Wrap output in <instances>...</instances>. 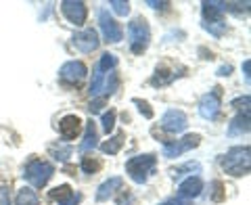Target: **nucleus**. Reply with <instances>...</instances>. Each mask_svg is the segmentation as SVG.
I'll return each instance as SVG.
<instances>
[{
    "label": "nucleus",
    "mask_w": 251,
    "mask_h": 205,
    "mask_svg": "<svg viewBox=\"0 0 251 205\" xmlns=\"http://www.w3.org/2000/svg\"><path fill=\"white\" fill-rule=\"evenodd\" d=\"M54 174V168L52 163L49 161H42V159H34L25 165V170H23V176H25L27 182L34 186V188H42L49 184V180L52 178Z\"/></svg>",
    "instance_id": "nucleus-4"
},
{
    "label": "nucleus",
    "mask_w": 251,
    "mask_h": 205,
    "mask_svg": "<svg viewBox=\"0 0 251 205\" xmlns=\"http://www.w3.org/2000/svg\"><path fill=\"white\" fill-rule=\"evenodd\" d=\"M230 72H232L230 65H222V67L218 69V76H230Z\"/></svg>",
    "instance_id": "nucleus-36"
},
{
    "label": "nucleus",
    "mask_w": 251,
    "mask_h": 205,
    "mask_svg": "<svg viewBox=\"0 0 251 205\" xmlns=\"http://www.w3.org/2000/svg\"><path fill=\"white\" fill-rule=\"evenodd\" d=\"M82 120L77 115H65L63 120L59 122V132H61V136L65 138V140H74L77 134L82 132Z\"/></svg>",
    "instance_id": "nucleus-13"
},
{
    "label": "nucleus",
    "mask_w": 251,
    "mask_h": 205,
    "mask_svg": "<svg viewBox=\"0 0 251 205\" xmlns=\"http://www.w3.org/2000/svg\"><path fill=\"white\" fill-rule=\"evenodd\" d=\"M99 26H100V31H103V36H105L107 42H120L124 38L122 26L111 17V15H109L107 9L99 11Z\"/></svg>",
    "instance_id": "nucleus-6"
},
{
    "label": "nucleus",
    "mask_w": 251,
    "mask_h": 205,
    "mask_svg": "<svg viewBox=\"0 0 251 205\" xmlns=\"http://www.w3.org/2000/svg\"><path fill=\"white\" fill-rule=\"evenodd\" d=\"M199 143H201L199 134H188V136H184L182 140L163 145V157H168V159H172V157H180L182 153L191 151V149H195V147H199Z\"/></svg>",
    "instance_id": "nucleus-8"
},
{
    "label": "nucleus",
    "mask_w": 251,
    "mask_h": 205,
    "mask_svg": "<svg viewBox=\"0 0 251 205\" xmlns=\"http://www.w3.org/2000/svg\"><path fill=\"white\" fill-rule=\"evenodd\" d=\"M0 205H11V193L6 186H0Z\"/></svg>",
    "instance_id": "nucleus-29"
},
{
    "label": "nucleus",
    "mask_w": 251,
    "mask_h": 205,
    "mask_svg": "<svg viewBox=\"0 0 251 205\" xmlns=\"http://www.w3.org/2000/svg\"><path fill=\"white\" fill-rule=\"evenodd\" d=\"M103 105H105V99H97V101H92L90 105H88V111H90V113H99Z\"/></svg>",
    "instance_id": "nucleus-30"
},
{
    "label": "nucleus",
    "mask_w": 251,
    "mask_h": 205,
    "mask_svg": "<svg viewBox=\"0 0 251 205\" xmlns=\"http://www.w3.org/2000/svg\"><path fill=\"white\" fill-rule=\"evenodd\" d=\"M232 107H245V111H249V97H243V99H234L232 101Z\"/></svg>",
    "instance_id": "nucleus-31"
},
{
    "label": "nucleus",
    "mask_w": 251,
    "mask_h": 205,
    "mask_svg": "<svg viewBox=\"0 0 251 205\" xmlns=\"http://www.w3.org/2000/svg\"><path fill=\"white\" fill-rule=\"evenodd\" d=\"M109 6H111V11L115 15H120V17H126V15L130 13V2H124V0H111Z\"/></svg>",
    "instance_id": "nucleus-23"
},
{
    "label": "nucleus",
    "mask_w": 251,
    "mask_h": 205,
    "mask_svg": "<svg viewBox=\"0 0 251 205\" xmlns=\"http://www.w3.org/2000/svg\"><path fill=\"white\" fill-rule=\"evenodd\" d=\"M134 102L138 105L140 113H143L147 120H151V117H153V111H151V107H149V102H147V101H140V99H134Z\"/></svg>",
    "instance_id": "nucleus-28"
},
{
    "label": "nucleus",
    "mask_w": 251,
    "mask_h": 205,
    "mask_svg": "<svg viewBox=\"0 0 251 205\" xmlns=\"http://www.w3.org/2000/svg\"><path fill=\"white\" fill-rule=\"evenodd\" d=\"M122 145H124V132H117L115 136H111L107 140V143H103L100 145V149H103V153H109V155H115L117 151L122 149Z\"/></svg>",
    "instance_id": "nucleus-19"
},
{
    "label": "nucleus",
    "mask_w": 251,
    "mask_h": 205,
    "mask_svg": "<svg viewBox=\"0 0 251 205\" xmlns=\"http://www.w3.org/2000/svg\"><path fill=\"white\" fill-rule=\"evenodd\" d=\"M149 6H153V9H163V6H168L170 2H155V0H147Z\"/></svg>",
    "instance_id": "nucleus-35"
},
{
    "label": "nucleus",
    "mask_w": 251,
    "mask_h": 205,
    "mask_svg": "<svg viewBox=\"0 0 251 205\" xmlns=\"http://www.w3.org/2000/svg\"><path fill=\"white\" fill-rule=\"evenodd\" d=\"M249 72H251V61L245 59V63H243V74H245V80H247V82L251 80V74H249Z\"/></svg>",
    "instance_id": "nucleus-34"
},
{
    "label": "nucleus",
    "mask_w": 251,
    "mask_h": 205,
    "mask_svg": "<svg viewBox=\"0 0 251 205\" xmlns=\"http://www.w3.org/2000/svg\"><path fill=\"white\" fill-rule=\"evenodd\" d=\"M222 2H203V17L205 23H216L222 21Z\"/></svg>",
    "instance_id": "nucleus-18"
},
{
    "label": "nucleus",
    "mask_w": 251,
    "mask_h": 205,
    "mask_svg": "<svg viewBox=\"0 0 251 205\" xmlns=\"http://www.w3.org/2000/svg\"><path fill=\"white\" fill-rule=\"evenodd\" d=\"M203 27H205L209 34H214L216 38L220 36H224V31H226V23L224 21H216V23H203Z\"/></svg>",
    "instance_id": "nucleus-24"
},
{
    "label": "nucleus",
    "mask_w": 251,
    "mask_h": 205,
    "mask_svg": "<svg viewBox=\"0 0 251 205\" xmlns=\"http://www.w3.org/2000/svg\"><path fill=\"white\" fill-rule=\"evenodd\" d=\"M211 186H214L216 188V193H214V197H211V199H214V201H222V182H218V180H216V182L214 184H211Z\"/></svg>",
    "instance_id": "nucleus-32"
},
{
    "label": "nucleus",
    "mask_w": 251,
    "mask_h": 205,
    "mask_svg": "<svg viewBox=\"0 0 251 205\" xmlns=\"http://www.w3.org/2000/svg\"><path fill=\"white\" fill-rule=\"evenodd\" d=\"M52 155H54V159H59V161H67L69 155H72V147H67V145L57 147V149L52 151Z\"/></svg>",
    "instance_id": "nucleus-27"
},
{
    "label": "nucleus",
    "mask_w": 251,
    "mask_h": 205,
    "mask_svg": "<svg viewBox=\"0 0 251 205\" xmlns=\"http://www.w3.org/2000/svg\"><path fill=\"white\" fill-rule=\"evenodd\" d=\"M72 42L77 51H82V52H94L99 49V34L94 29H82V31H77V34H74L72 38Z\"/></svg>",
    "instance_id": "nucleus-10"
},
{
    "label": "nucleus",
    "mask_w": 251,
    "mask_h": 205,
    "mask_svg": "<svg viewBox=\"0 0 251 205\" xmlns=\"http://www.w3.org/2000/svg\"><path fill=\"white\" fill-rule=\"evenodd\" d=\"M117 84H120V80H117V76L113 72H109V76H107V74L97 69L92 76V82H90V94L92 97L105 99L107 94H111L117 88Z\"/></svg>",
    "instance_id": "nucleus-5"
},
{
    "label": "nucleus",
    "mask_w": 251,
    "mask_h": 205,
    "mask_svg": "<svg viewBox=\"0 0 251 205\" xmlns=\"http://www.w3.org/2000/svg\"><path fill=\"white\" fill-rule=\"evenodd\" d=\"M15 203L17 205H38V195L34 188H21L15 197Z\"/></svg>",
    "instance_id": "nucleus-20"
},
{
    "label": "nucleus",
    "mask_w": 251,
    "mask_h": 205,
    "mask_svg": "<svg viewBox=\"0 0 251 205\" xmlns=\"http://www.w3.org/2000/svg\"><path fill=\"white\" fill-rule=\"evenodd\" d=\"M249 147H232L222 159V168L226 174H230L234 178L247 176L251 168V157H249Z\"/></svg>",
    "instance_id": "nucleus-1"
},
{
    "label": "nucleus",
    "mask_w": 251,
    "mask_h": 205,
    "mask_svg": "<svg viewBox=\"0 0 251 205\" xmlns=\"http://www.w3.org/2000/svg\"><path fill=\"white\" fill-rule=\"evenodd\" d=\"M163 205H180V201H176V199H172V201H168V203H163Z\"/></svg>",
    "instance_id": "nucleus-37"
},
{
    "label": "nucleus",
    "mask_w": 251,
    "mask_h": 205,
    "mask_svg": "<svg viewBox=\"0 0 251 205\" xmlns=\"http://www.w3.org/2000/svg\"><path fill=\"white\" fill-rule=\"evenodd\" d=\"M201 191H203V182L199 176H188L178 186V195L184 197V199H193V197H197Z\"/></svg>",
    "instance_id": "nucleus-14"
},
{
    "label": "nucleus",
    "mask_w": 251,
    "mask_h": 205,
    "mask_svg": "<svg viewBox=\"0 0 251 205\" xmlns=\"http://www.w3.org/2000/svg\"><path fill=\"white\" fill-rule=\"evenodd\" d=\"M61 11L63 15L74 23V26H82L86 21V15H88V9H86V4L80 2V0H63L61 2Z\"/></svg>",
    "instance_id": "nucleus-11"
},
{
    "label": "nucleus",
    "mask_w": 251,
    "mask_h": 205,
    "mask_svg": "<svg viewBox=\"0 0 251 205\" xmlns=\"http://www.w3.org/2000/svg\"><path fill=\"white\" fill-rule=\"evenodd\" d=\"M249 132V111L239 113L234 120L228 124V136H243Z\"/></svg>",
    "instance_id": "nucleus-17"
},
{
    "label": "nucleus",
    "mask_w": 251,
    "mask_h": 205,
    "mask_svg": "<svg viewBox=\"0 0 251 205\" xmlns=\"http://www.w3.org/2000/svg\"><path fill=\"white\" fill-rule=\"evenodd\" d=\"M157 165V157L147 153V155H138V157H132L126 163V172H128V176L134 180L136 184H145L149 174L155 170Z\"/></svg>",
    "instance_id": "nucleus-3"
},
{
    "label": "nucleus",
    "mask_w": 251,
    "mask_h": 205,
    "mask_svg": "<svg viewBox=\"0 0 251 205\" xmlns=\"http://www.w3.org/2000/svg\"><path fill=\"white\" fill-rule=\"evenodd\" d=\"M72 195H74L72 186H69V184H61V186H57V188H52V191H50V199L61 205V203H65Z\"/></svg>",
    "instance_id": "nucleus-21"
},
{
    "label": "nucleus",
    "mask_w": 251,
    "mask_h": 205,
    "mask_svg": "<svg viewBox=\"0 0 251 205\" xmlns=\"http://www.w3.org/2000/svg\"><path fill=\"white\" fill-rule=\"evenodd\" d=\"M128 42L134 54H140L147 51L149 42H151V29H149L147 19L134 17L128 23Z\"/></svg>",
    "instance_id": "nucleus-2"
},
{
    "label": "nucleus",
    "mask_w": 251,
    "mask_h": 205,
    "mask_svg": "<svg viewBox=\"0 0 251 205\" xmlns=\"http://www.w3.org/2000/svg\"><path fill=\"white\" fill-rule=\"evenodd\" d=\"M220 105H222V92L220 88H214L211 92L203 94V99L199 102V113L203 120H216L220 113Z\"/></svg>",
    "instance_id": "nucleus-7"
},
{
    "label": "nucleus",
    "mask_w": 251,
    "mask_h": 205,
    "mask_svg": "<svg viewBox=\"0 0 251 205\" xmlns=\"http://www.w3.org/2000/svg\"><path fill=\"white\" fill-rule=\"evenodd\" d=\"M86 74H88V69H86V65L82 61H67L65 65H63L59 69V76H61V80H65V82H72V84H77V82H82Z\"/></svg>",
    "instance_id": "nucleus-12"
},
{
    "label": "nucleus",
    "mask_w": 251,
    "mask_h": 205,
    "mask_svg": "<svg viewBox=\"0 0 251 205\" xmlns=\"http://www.w3.org/2000/svg\"><path fill=\"white\" fill-rule=\"evenodd\" d=\"M115 117H117L115 109H109L107 113H103V130H105L107 134L113 130V126H115Z\"/></svg>",
    "instance_id": "nucleus-25"
},
{
    "label": "nucleus",
    "mask_w": 251,
    "mask_h": 205,
    "mask_svg": "<svg viewBox=\"0 0 251 205\" xmlns=\"http://www.w3.org/2000/svg\"><path fill=\"white\" fill-rule=\"evenodd\" d=\"M82 170L86 172V174H94V172H99V170H100V161L90 159V157H84V161H82Z\"/></svg>",
    "instance_id": "nucleus-26"
},
{
    "label": "nucleus",
    "mask_w": 251,
    "mask_h": 205,
    "mask_svg": "<svg viewBox=\"0 0 251 205\" xmlns=\"http://www.w3.org/2000/svg\"><path fill=\"white\" fill-rule=\"evenodd\" d=\"M97 140H99V134H97V126L94 122H86L84 126V140L80 145V153H88L97 147Z\"/></svg>",
    "instance_id": "nucleus-16"
},
{
    "label": "nucleus",
    "mask_w": 251,
    "mask_h": 205,
    "mask_svg": "<svg viewBox=\"0 0 251 205\" xmlns=\"http://www.w3.org/2000/svg\"><path fill=\"white\" fill-rule=\"evenodd\" d=\"M122 184H124V180L120 176H113V178H109L105 180L103 184L99 186V191H97V201H107L109 197H113L115 191H122Z\"/></svg>",
    "instance_id": "nucleus-15"
},
{
    "label": "nucleus",
    "mask_w": 251,
    "mask_h": 205,
    "mask_svg": "<svg viewBox=\"0 0 251 205\" xmlns=\"http://www.w3.org/2000/svg\"><path fill=\"white\" fill-rule=\"evenodd\" d=\"M186 126H188V117L184 115V111H180V109H168L161 117V128L166 132H172V134L184 132Z\"/></svg>",
    "instance_id": "nucleus-9"
},
{
    "label": "nucleus",
    "mask_w": 251,
    "mask_h": 205,
    "mask_svg": "<svg viewBox=\"0 0 251 205\" xmlns=\"http://www.w3.org/2000/svg\"><path fill=\"white\" fill-rule=\"evenodd\" d=\"M80 201H82V195H80V193H74L65 203H61V205H77Z\"/></svg>",
    "instance_id": "nucleus-33"
},
{
    "label": "nucleus",
    "mask_w": 251,
    "mask_h": 205,
    "mask_svg": "<svg viewBox=\"0 0 251 205\" xmlns=\"http://www.w3.org/2000/svg\"><path fill=\"white\" fill-rule=\"evenodd\" d=\"M117 65V57L115 54H111V52H105L103 57H100V61H99V65H97V69L99 72H103V74H109L111 69Z\"/></svg>",
    "instance_id": "nucleus-22"
}]
</instances>
